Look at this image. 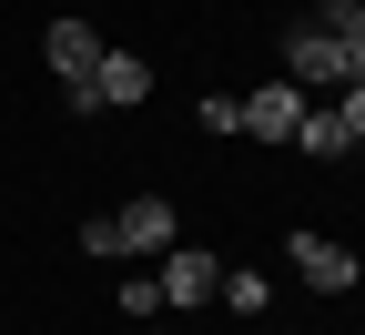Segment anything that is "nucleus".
<instances>
[{"label":"nucleus","mask_w":365,"mask_h":335,"mask_svg":"<svg viewBox=\"0 0 365 335\" xmlns=\"http://www.w3.org/2000/svg\"><path fill=\"white\" fill-rule=\"evenodd\" d=\"M284 81H294V91H345V81H365V71H355V51H345V31L294 21V31H284Z\"/></svg>","instance_id":"1"},{"label":"nucleus","mask_w":365,"mask_h":335,"mask_svg":"<svg viewBox=\"0 0 365 335\" xmlns=\"http://www.w3.org/2000/svg\"><path fill=\"white\" fill-rule=\"evenodd\" d=\"M112 234H122V254H173V244H182V214H173L163 194H132V204L112 214Z\"/></svg>","instance_id":"2"},{"label":"nucleus","mask_w":365,"mask_h":335,"mask_svg":"<svg viewBox=\"0 0 365 335\" xmlns=\"http://www.w3.org/2000/svg\"><path fill=\"white\" fill-rule=\"evenodd\" d=\"M304 112H314V102H304L294 81H274V91H244V132H254V142H294V132H304Z\"/></svg>","instance_id":"3"},{"label":"nucleus","mask_w":365,"mask_h":335,"mask_svg":"<svg viewBox=\"0 0 365 335\" xmlns=\"http://www.w3.org/2000/svg\"><path fill=\"white\" fill-rule=\"evenodd\" d=\"M284 254H294V274L314 284V295H345V284H355V254L335 244V234H294Z\"/></svg>","instance_id":"4"},{"label":"nucleus","mask_w":365,"mask_h":335,"mask_svg":"<svg viewBox=\"0 0 365 335\" xmlns=\"http://www.w3.org/2000/svg\"><path fill=\"white\" fill-rule=\"evenodd\" d=\"M41 51H51V71H61V81H91V71H102V31L61 11V21H51V41H41Z\"/></svg>","instance_id":"5"},{"label":"nucleus","mask_w":365,"mask_h":335,"mask_svg":"<svg viewBox=\"0 0 365 335\" xmlns=\"http://www.w3.org/2000/svg\"><path fill=\"white\" fill-rule=\"evenodd\" d=\"M153 284H163V305H203V295H213V284H223V264H213V254H193V244H173Z\"/></svg>","instance_id":"6"},{"label":"nucleus","mask_w":365,"mask_h":335,"mask_svg":"<svg viewBox=\"0 0 365 335\" xmlns=\"http://www.w3.org/2000/svg\"><path fill=\"white\" fill-rule=\"evenodd\" d=\"M294 142H304V153H325V163H335V153H355V142H345V122H335V112H304V132H294Z\"/></svg>","instance_id":"7"},{"label":"nucleus","mask_w":365,"mask_h":335,"mask_svg":"<svg viewBox=\"0 0 365 335\" xmlns=\"http://www.w3.org/2000/svg\"><path fill=\"white\" fill-rule=\"evenodd\" d=\"M213 295H223V305H234V315H264V305H274V284H264V274H223V284H213Z\"/></svg>","instance_id":"8"},{"label":"nucleus","mask_w":365,"mask_h":335,"mask_svg":"<svg viewBox=\"0 0 365 335\" xmlns=\"http://www.w3.org/2000/svg\"><path fill=\"white\" fill-rule=\"evenodd\" d=\"M122 315H132V325H153V315H163V284H153V274H132V284H122Z\"/></svg>","instance_id":"9"},{"label":"nucleus","mask_w":365,"mask_h":335,"mask_svg":"<svg viewBox=\"0 0 365 335\" xmlns=\"http://www.w3.org/2000/svg\"><path fill=\"white\" fill-rule=\"evenodd\" d=\"M203 132H244V91H203Z\"/></svg>","instance_id":"10"},{"label":"nucleus","mask_w":365,"mask_h":335,"mask_svg":"<svg viewBox=\"0 0 365 335\" xmlns=\"http://www.w3.org/2000/svg\"><path fill=\"white\" fill-rule=\"evenodd\" d=\"M335 122H345V142H365V81H345V91H335Z\"/></svg>","instance_id":"11"},{"label":"nucleus","mask_w":365,"mask_h":335,"mask_svg":"<svg viewBox=\"0 0 365 335\" xmlns=\"http://www.w3.org/2000/svg\"><path fill=\"white\" fill-rule=\"evenodd\" d=\"M355 11H365V0H314V11H304V21H314V31H345Z\"/></svg>","instance_id":"12"},{"label":"nucleus","mask_w":365,"mask_h":335,"mask_svg":"<svg viewBox=\"0 0 365 335\" xmlns=\"http://www.w3.org/2000/svg\"><path fill=\"white\" fill-rule=\"evenodd\" d=\"M345 51H355V71H365V11H355V21H345Z\"/></svg>","instance_id":"13"}]
</instances>
